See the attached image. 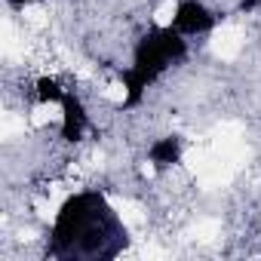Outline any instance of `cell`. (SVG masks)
I'll use <instances>...</instances> for the list:
<instances>
[{
    "mask_svg": "<svg viewBox=\"0 0 261 261\" xmlns=\"http://www.w3.org/2000/svg\"><path fill=\"white\" fill-rule=\"evenodd\" d=\"M129 246V227L123 215L108 203L101 191L80 188L56 212L46 258L80 261V258H117Z\"/></svg>",
    "mask_w": 261,
    "mask_h": 261,
    "instance_id": "1",
    "label": "cell"
},
{
    "mask_svg": "<svg viewBox=\"0 0 261 261\" xmlns=\"http://www.w3.org/2000/svg\"><path fill=\"white\" fill-rule=\"evenodd\" d=\"M34 4H46V0H7V7H10V10H16V13H22V10L34 7Z\"/></svg>",
    "mask_w": 261,
    "mask_h": 261,
    "instance_id": "2",
    "label": "cell"
}]
</instances>
